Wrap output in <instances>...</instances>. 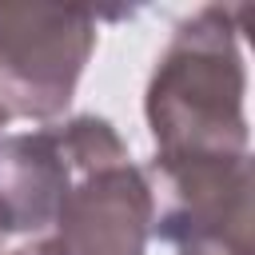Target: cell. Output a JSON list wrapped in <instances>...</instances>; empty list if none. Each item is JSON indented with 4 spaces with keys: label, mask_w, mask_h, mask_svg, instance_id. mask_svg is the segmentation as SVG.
I'll return each mask as SVG.
<instances>
[{
    "label": "cell",
    "mask_w": 255,
    "mask_h": 255,
    "mask_svg": "<svg viewBox=\"0 0 255 255\" xmlns=\"http://www.w3.org/2000/svg\"><path fill=\"white\" fill-rule=\"evenodd\" d=\"M247 16L251 4H203L175 24L143 96L159 159L247 151V68L239 52Z\"/></svg>",
    "instance_id": "obj_1"
},
{
    "label": "cell",
    "mask_w": 255,
    "mask_h": 255,
    "mask_svg": "<svg viewBox=\"0 0 255 255\" xmlns=\"http://www.w3.org/2000/svg\"><path fill=\"white\" fill-rule=\"evenodd\" d=\"M151 235L175 255H251V155L151 159Z\"/></svg>",
    "instance_id": "obj_2"
},
{
    "label": "cell",
    "mask_w": 255,
    "mask_h": 255,
    "mask_svg": "<svg viewBox=\"0 0 255 255\" xmlns=\"http://www.w3.org/2000/svg\"><path fill=\"white\" fill-rule=\"evenodd\" d=\"M96 48V12L64 4H0V100L8 116L56 120Z\"/></svg>",
    "instance_id": "obj_3"
},
{
    "label": "cell",
    "mask_w": 255,
    "mask_h": 255,
    "mask_svg": "<svg viewBox=\"0 0 255 255\" xmlns=\"http://www.w3.org/2000/svg\"><path fill=\"white\" fill-rule=\"evenodd\" d=\"M120 155H128V143L104 116L0 135V235L48 231L68 187L88 167Z\"/></svg>",
    "instance_id": "obj_4"
},
{
    "label": "cell",
    "mask_w": 255,
    "mask_h": 255,
    "mask_svg": "<svg viewBox=\"0 0 255 255\" xmlns=\"http://www.w3.org/2000/svg\"><path fill=\"white\" fill-rule=\"evenodd\" d=\"M151 239V187L131 155L88 167L64 195L48 235L28 255H143Z\"/></svg>",
    "instance_id": "obj_5"
},
{
    "label": "cell",
    "mask_w": 255,
    "mask_h": 255,
    "mask_svg": "<svg viewBox=\"0 0 255 255\" xmlns=\"http://www.w3.org/2000/svg\"><path fill=\"white\" fill-rule=\"evenodd\" d=\"M8 120H12V116H8V108H4V100H0V128H4Z\"/></svg>",
    "instance_id": "obj_6"
},
{
    "label": "cell",
    "mask_w": 255,
    "mask_h": 255,
    "mask_svg": "<svg viewBox=\"0 0 255 255\" xmlns=\"http://www.w3.org/2000/svg\"><path fill=\"white\" fill-rule=\"evenodd\" d=\"M0 255H4V235H0Z\"/></svg>",
    "instance_id": "obj_7"
},
{
    "label": "cell",
    "mask_w": 255,
    "mask_h": 255,
    "mask_svg": "<svg viewBox=\"0 0 255 255\" xmlns=\"http://www.w3.org/2000/svg\"><path fill=\"white\" fill-rule=\"evenodd\" d=\"M12 255H28V251H24V247H20V251H12Z\"/></svg>",
    "instance_id": "obj_8"
}]
</instances>
